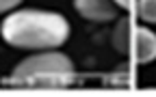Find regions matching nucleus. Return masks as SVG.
<instances>
[{
  "instance_id": "4",
  "label": "nucleus",
  "mask_w": 156,
  "mask_h": 97,
  "mask_svg": "<svg viewBox=\"0 0 156 97\" xmlns=\"http://www.w3.org/2000/svg\"><path fill=\"white\" fill-rule=\"evenodd\" d=\"M134 58L136 63L141 65H147V63H154L156 61V32L145 28V26H139L134 30Z\"/></svg>"
},
{
  "instance_id": "5",
  "label": "nucleus",
  "mask_w": 156,
  "mask_h": 97,
  "mask_svg": "<svg viewBox=\"0 0 156 97\" xmlns=\"http://www.w3.org/2000/svg\"><path fill=\"white\" fill-rule=\"evenodd\" d=\"M130 32H132V24H130V17H119V22L115 24V28H113V48L119 52V54H128L130 52V48H132V37H130Z\"/></svg>"
},
{
  "instance_id": "3",
  "label": "nucleus",
  "mask_w": 156,
  "mask_h": 97,
  "mask_svg": "<svg viewBox=\"0 0 156 97\" xmlns=\"http://www.w3.org/2000/svg\"><path fill=\"white\" fill-rule=\"evenodd\" d=\"M74 9L83 19L93 24H108L119 19V5L115 0H74Z\"/></svg>"
},
{
  "instance_id": "7",
  "label": "nucleus",
  "mask_w": 156,
  "mask_h": 97,
  "mask_svg": "<svg viewBox=\"0 0 156 97\" xmlns=\"http://www.w3.org/2000/svg\"><path fill=\"white\" fill-rule=\"evenodd\" d=\"M128 71H130V67H122V71H115L113 75H108V78H104V84H111V86H119V89H124V86H128Z\"/></svg>"
},
{
  "instance_id": "9",
  "label": "nucleus",
  "mask_w": 156,
  "mask_h": 97,
  "mask_svg": "<svg viewBox=\"0 0 156 97\" xmlns=\"http://www.w3.org/2000/svg\"><path fill=\"white\" fill-rule=\"evenodd\" d=\"M115 2H117V5H119V9H130V7H132V2H134V0H115Z\"/></svg>"
},
{
  "instance_id": "8",
  "label": "nucleus",
  "mask_w": 156,
  "mask_h": 97,
  "mask_svg": "<svg viewBox=\"0 0 156 97\" xmlns=\"http://www.w3.org/2000/svg\"><path fill=\"white\" fill-rule=\"evenodd\" d=\"M22 2H24V0H0V15L15 11L20 5H22Z\"/></svg>"
},
{
  "instance_id": "6",
  "label": "nucleus",
  "mask_w": 156,
  "mask_h": 97,
  "mask_svg": "<svg viewBox=\"0 0 156 97\" xmlns=\"http://www.w3.org/2000/svg\"><path fill=\"white\" fill-rule=\"evenodd\" d=\"M136 15L145 24H156V0H136Z\"/></svg>"
},
{
  "instance_id": "2",
  "label": "nucleus",
  "mask_w": 156,
  "mask_h": 97,
  "mask_svg": "<svg viewBox=\"0 0 156 97\" xmlns=\"http://www.w3.org/2000/svg\"><path fill=\"white\" fill-rule=\"evenodd\" d=\"M76 78V69L72 58L56 52L46 50L39 54H30L20 61L9 78H2L5 86L13 89H67Z\"/></svg>"
},
{
  "instance_id": "1",
  "label": "nucleus",
  "mask_w": 156,
  "mask_h": 97,
  "mask_svg": "<svg viewBox=\"0 0 156 97\" xmlns=\"http://www.w3.org/2000/svg\"><path fill=\"white\" fill-rule=\"evenodd\" d=\"M0 37L7 45L17 50H58L69 39V22L65 15L54 11L15 9L2 19Z\"/></svg>"
}]
</instances>
